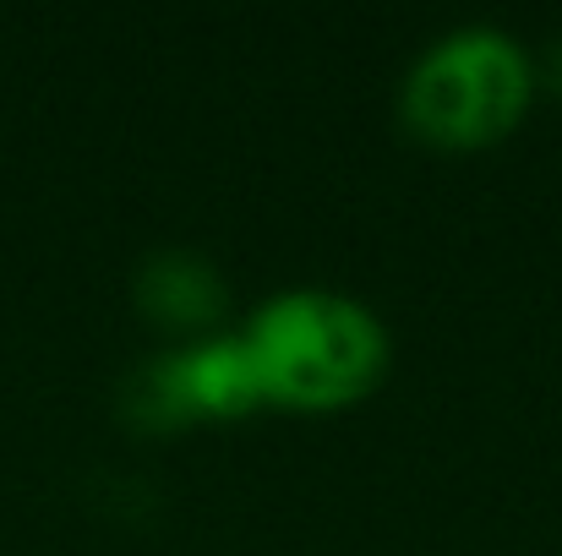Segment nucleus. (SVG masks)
I'll return each mask as SVG.
<instances>
[{"mask_svg":"<svg viewBox=\"0 0 562 556\" xmlns=\"http://www.w3.org/2000/svg\"><path fill=\"white\" fill-rule=\"evenodd\" d=\"M262 404L284 415H339L367 404L393 361V339L367 300L301 284L268 295L240 328Z\"/></svg>","mask_w":562,"mask_h":556,"instance_id":"1","label":"nucleus"},{"mask_svg":"<svg viewBox=\"0 0 562 556\" xmlns=\"http://www.w3.org/2000/svg\"><path fill=\"white\" fill-rule=\"evenodd\" d=\"M536 93L541 66L530 49L508 27L464 22L409 60L398 82V121L437 154H486L525 126Z\"/></svg>","mask_w":562,"mask_h":556,"instance_id":"2","label":"nucleus"},{"mask_svg":"<svg viewBox=\"0 0 562 556\" xmlns=\"http://www.w3.org/2000/svg\"><path fill=\"white\" fill-rule=\"evenodd\" d=\"M268 409L251 350L240 333H207L170 355H154L126 387V415L143 431H181L202 420H246Z\"/></svg>","mask_w":562,"mask_h":556,"instance_id":"3","label":"nucleus"},{"mask_svg":"<svg viewBox=\"0 0 562 556\" xmlns=\"http://www.w3.org/2000/svg\"><path fill=\"white\" fill-rule=\"evenodd\" d=\"M132 295H137L143 322H154L165 333H187V344L218 333V317L229 306L224 273L207 257H196V251H154L137 268Z\"/></svg>","mask_w":562,"mask_h":556,"instance_id":"4","label":"nucleus"},{"mask_svg":"<svg viewBox=\"0 0 562 556\" xmlns=\"http://www.w3.org/2000/svg\"><path fill=\"white\" fill-rule=\"evenodd\" d=\"M547 82H552V93L562 99V38H552V49H547Z\"/></svg>","mask_w":562,"mask_h":556,"instance_id":"5","label":"nucleus"}]
</instances>
